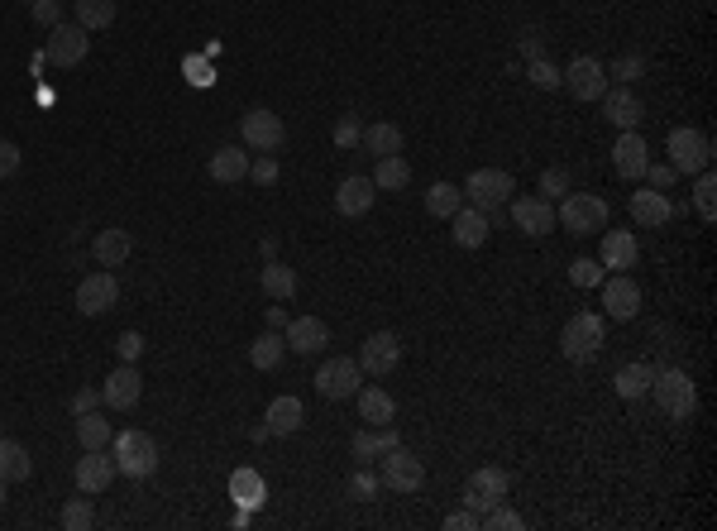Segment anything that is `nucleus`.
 I'll list each match as a JSON object with an SVG mask.
<instances>
[{"label": "nucleus", "mask_w": 717, "mask_h": 531, "mask_svg": "<svg viewBox=\"0 0 717 531\" xmlns=\"http://www.w3.org/2000/svg\"><path fill=\"white\" fill-rule=\"evenodd\" d=\"M91 522H96V512H91V493H87V498H67L63 527H67V531H87Z\"/></svg>", "instance_id": "44"}, {"label": "nucleus", "mask_w": 717, "mask_h": 531, "mask_svg": "<svg viewBox=\"0 0 717 531\" xmlns=\"http://www.w3.org/2000/svg\"><path fill=\"white\" fill-rule=\"evenodd\" d=\"M459 206H464V192H459L455 182H431V192H426V211H431L435 221H450Z\"/></svg>", "instance_id": "39"}, {"label": "nucleus", "mask_w": 717, "mask_h": 531, "mask_svg": "<svg viewBox=\"0 0 717 531\" xmlns=\"http://www.w3.org/2000/svg\"><path fill=\"white\" fill-rule=\"evenodd\" d=\"M603 72H608V82L631 87V82L646 77V58H641V53H622V58H612V67H603Z\"/></svg>", "instance_id": "42"}, {"label": "nucleus", "mask_w": 717, "mask_h": 531, "mask_svg": "<svg viewBox=\"0 0 717 531\" xmlns=\"http://www.w3.org/2000/svg\"><path fill=\"white\" fill-rule=\"evenodd\" d=\"M115 302H120V283H115V273H106V268H96V273H87V278L77 283V311H82V316H106Z\"/></svg>", "instance_id": "13"}, {"label": "nucleus", "mask_w": 717, "mask_h": 531, "mask_svg": "<svg viewBox=\"0 0 717 531\" xmlns=\"http://www.w3.org/2000/svg\"><path fill=\"white\" fill-rule=\"evenodd\" d=\"M560 77H565V87L574 91V101H603V91H608V72H603L598 58H588V53L574 58Z\"/></svg>", "instance_id": "16"}, {"label": "nucleus", "mask_w": 717, "mask_h": 531, "mask_svg": "<svg viewBox=\"0 0 717 531\" xmlns=\"http://www.w3.org/2000/svg\"><path fill=\"white\" fill-rule=\"evenodd\" d=\"M512 192H517V182H512V173H502V168H474L469 182H464V201H474L488 221L498 216V206L512 201Z\"/></svg>", "instance_id": "7"}, {"label": "nucleus", "mask_w": 717, "mask_h": 531, "mask_svg": "<svg viewBox=\"0 0 717 531\" xmlns=\"http://www.w3.org/2000/svg\"><path fill=\"white\" fill-rule=\"evenodd\" d=\"M555 225L569 230L574 240H584V235H603V230H608V201L593 197V192H569V197H560Z\"/></svg>", "instance_id": "2"}, {"label": "nucleus", "mask_w": 717, "mask_h": 531, "mask_svg": "<svg viewBox=\"0 0 717 531\" xmlns=\"http://www.w3.org/2000/svg\"><path fill=\"white\" fill-rule=\"evenodd\" d=\"M651 378H655L651 364H622L617 378H612V388H617V398L636 402V398H646V393H651Z\"/></svg>", "instance_id": "36"}, {"label": "nucleus", "mask_w": 717, "mask_h": 531, "mask_svg": "<svg viewBox=\"0 0 717 531\" xmlns=\"http://www.w3.org/2000/svg\"><path fill=\"white\" fill-rule=\"evenodd\" d=\"M359 134H364L359 115H340L335 130H330V139H335V149H359Z\"/></svg>", "instance_id": "47"}, {"label": "nucleus", "mask_w": 717, "mask_h": 531, "mask_svg": "<svg viewBox=\"0 0 717 531\" xmlns=\"http://www.w3.org/2000/svg\"><path fill=\"white\" fill-rule=\"evenodd\" d=\"M359 149L373 158H392L402 154V130L392 125V120H378V125H364V134H359Z\"/></svg>", "instance_id": "32"}, {"label": "nucleus", "mask_w": 717, "mask_h": 531, "mask_svg": "<svg viewBox=\"0 0 717 531\" xmlns=\"http://www.w3.org/2000/svg\"><path fill=\"white\" fill-rule=\"evenodd\" d=\"M603 115H608V125H617V130H636V125L646 120V101L631 87L603 91Z\"/></svg>", "instance_id": "23"}, {"label": "nucleus", "mask_w": 717, "mask_h": 531, "mask_svg": "<svg viewBox=\"0 0 717 531\" xmlns=\"http://www.w3.org/2000/svg\"><path fill=\"white\" fill-rule=\"evenodd\" d=\"M263 321H268V331H287V321H292V316H287L283 307H263Z\"/></svg>", "instance_id": "58"}, {"label": "nucleus", "mask_w": 717, "mask_h": 531, "mask_svg": "<svg viewBox=\"0 0 717 531\" xmlns=\"http://www.w3.org/2000/svg\"><path fill=\"white\" fill-rule=\"evenodd\" d=\"M373 201H378V187H373V177H345V182L335 187V211H340L345 221H359V216H369Z\"/></svg>", "instance_id": "20"}, {"label": "nucleus", "mask_w": 717, "mask_h": 531, "mask_svg": "<svg viewBox=\"0 0 717 531\" xmlns=\"http://www.w3.org/2000/svg\"><path fill=\"white\" fill-rule=\"evenodd\" d=\"M507 488H512V479H507L498 465L474 469V474H469V484H464V508H474V512L498 508L502 498H507Z\"/></svg>", "instance_id": "11"}, {"label": "nucleus", "mask_w": 717, "mask_h": 531, "mask_svg": "<svg viewBox=\"0 0 717 531\" xmlns=\"http://www.w3.org/2000/svg\"><path fill=\"white\" fill-rule=\"evenodd\" d=\"M283 340H287V350L292 354H306V359H311V354H321L330 345V326L321 321V316H292Z\"/></svg>", "instance_id": "19"}, {"label": "nucleus", "mask_w": 717, "mask_h": 531, "mask_svg": "<svg viewBox=\"0 0 717 531\" xmlns=\"http://www.w3.org/2000/svg\"><path fill=\"white\" fill-rule=\"evenodd\" d=\"M569 192H574V182H569L565 168H545V173H541V197L545 201H560V197H569Z\"/></svg>", "instance_id": "46"}, {"label": "nucleus", "mask_w": 717, "mask_h": 531, "mask_svg": "<svg viewBox=\"0 0 717 531\" xmlns=\"http://www.w3.org/2000/svg\"><path fill=\"white\" fill-rule=\"evenodd\" d=\"M512 225L531 235V240H541L555 230V201L545 197H512Z\"/></svg>", "instance_id": "17"}, {"label": "nucleus", "mask_w": 717, "mask_h": 531, "mask_svg": "<svg viewBox=\"0 0 717 531\" xmlns=\"http://www.w3.org/2000/svg\"><path fill=\"white\" fill-rule=\"evenodd\" d=\"M115 484V455H106V450H82V460H77V488L82 493H106V488Z\"/></svg>", "instance_id": "22"}, {"label": "nucleus", "mask_w": 717, "mask_h": 531, "mask_svg": "<svg viewBox=\"0 0 717 531\" xmlns=\"http://www.w3.org/2000/svg\"><path fill=\"white\" fill-rule=\"evenodd\" d=\"M383 488H392V493H416V488L426 484V465H421V455H412V450H402V445H392L388 455H383Z\"/></svg>", "instance_id": "10"}, {"label": "nucleus", "mask_w": 717, "mask_h": 531, "mask_svg": "<svg viewBox=\"0 0 717 531\" xmlns=\"http://www.w3.org/2000/svg\"><path fill=\"white\" fill-rule=\"evenodd\" d=\"M239 144L249 149V154H278L287 144V125L278 111H268V106H254V111L239 115Z\"/></svg>", "instance_id": "5"}, {"label": "nucleus", "mask_w": 717, "mask_h": 531, "mask_svg": "<svg viewBox=\"0 0 717 531\" xmlns=\"http://www.w3.org/2000/svg\"><path fill=\"white\" fill-rule=\"evenodd\" d=\"M522 53H526V63H531V58H545L541 29H522Z\"/></svg>", "instance_id": "57"}, {"label": "nucleus", "mask_w": 717, "mask_h": 531, "mask_svg": "<svg viewBox=\"0 0 717 531\" xmlns=\"http://www.w3.org/2000/svg\"><path fill=\"white\" fill-rule=\"evenodd\" d=\"M211 182H220V187H235V182H244L249 177V149L244 144H220L216 154H211Z\"/></svg>", "instance_id": "24"}, {"label": "nucleus", "mask_w": 717, "mask_h": 531, "mask_svg": "<svg viewBox=\"0 0 717 531\" xmlns=\"http://www.w3.org/2000/svg\"><path fill=\"white\" fill-rule=\"evenodd\" d=\"M646 163H651V144L636 130H622V139L612 144V168H617V177L641 182V177H646Z\"/></svg>", "instance_id": "18"}, {"label": "nucleus", "mask_w": 717, "mask_h": 531, "mask_svg": "<svg viewBox=\"0 0 717 531\" xmlns=\"http://www.w3.org/2000/svg\"><path fill=\"white\" fill-rule=\"evenodd\" d=\"M302 421H306L302 402L292 398V393H283V398L268 402V417H263V426H268V436H297V431H302Z\"/></svg>", "instance_id": "27"}, {"label": "nucleus", "mask_w": 717, "mask_h": 531, "mask_svg": "<svg viewBox=\"0 0 717 531\" xmlns=\"http://www.w3.org/2000/svg\"><path fill=\"white\" fill-rule=\"evenodd\" d=\"M646 177H651V187H655V192H670V187H674V177H679V173H674L670 163H646Z\"/></svg>", "instance_id": "54"}, {"label": "nucleus", "mask_w": 717, "mask_h": 531, "mask_svg": "<svg viewBox=\"0 0 717 531\" xmlns=\"http://www.w3.org/2000/svg\"><path fill=\"white\" fill-rule=\"evenodd\" d=\"M373 187H378V192H407V187H412V163H407L402 154L378 158V168H373Z\"/></svg>", "instance_id": "34"}, {"label": "nucleus", "mask_w": 717, "mask_h": 531, "mask_svg": "<svg viewBox=\"0 0 717 531\" xmlns=\"http://www.w3.org/2000/svg\"><path fill=\"white\" fill-rule=\"evenodd\" d=\"M598 288H603V316H608V321H636V316H641V288H636V278L612 273Z\"/></svg>", "instance_id": "12"}, {"label": "nucleus", "mask_w": 717, "mask_h": 531, "mask_svg": "<svg viewBox=\"0 0 717 531\" xmlns=\"http://www.w3.org/2000/svg\"><path fill=\"white\" fill-rule=\"evenodd\" d=\"M0 503H5V479H0Z\"/></svg>", "instance_id": "60"}, {"label": "nucleus", "mask_w": 717, "mask_h": 531, "mask_svg": "<svg viewBox=\"0 0 717 531\" xmlns=\"http://www.w3.org/2000/svg\"><path fill=\"white\" fill-rule=\"evenodd\" d=\"M34 474V460H29V450L20 441H10V436H0V479L5 484H20Z\"/></svg>", "instance_id": "35"}, {"label": "nucleus", "mask_w": 717, "mask_h": 531, "mask_svg": "<svg viewBox=\"0 0 717 531\" xmlns=\"http://www.w3.org/2000/svg\"><path fill=\"white\" fill-rule=\"evenodd\" d=\"M187 77H192V82H201V87L211 82V72H206V63H201V58H187Z\"/></svg>", "instance_id": "59"}, {"label": "nucleus", "mask_w": 717, "mask_h": 531, "mask_svg": "<svg viewBox=\"0 0 717 531\" xmlns=\"http://www.w3.org/2000/svg\"><path fill=\"white\" fill-rule=\"evenodd\" d=\"M478 527H488V531H522V517L507 508V503H498V508H488L483 517H478Z\"/></svg>", "instance_id": "45"}, {"label": "nucleus", "mask_w": 717, "mask_h": 531, "mask_svg": "<svg viewBox=\"0 0 717 531\" xmlns=\"http://www.w3.org/2000/svg\"><path fill=\"white\" fill-rule=\"evenodd\" d=\"M651 393H655L660 412H665L670 421H694V412H698V393H694V378L684 374V369H655Z\"/></svg>", "instance_id": "3"}, {"label": "nucleus", "mask_w": 717, "mask_h": 531, "mask_svg": "<svg viewBox=\"0 0 717 531\" xmlns=\"http://www.w3.org/2000/svg\"><path fill=\"white\" fill-rule=\"evenodd\" d=\"M230 503H235V508H263V503H268V484H263V474L259 469H235V474H230Z\"/></svg>", "instance_id": "28"}, {"label": "nucleus", "mask_w": 717, "mask_h": 531, "mask_svg": "<svg viewBox=\"0 0 717 531\" xmlns=\"http://www.w3.org/2000/svg\"><path fill=\"white\" fill-rule=\"evenodd\" d=\"M608 345V316H598V311H579V316H569L565 331H560V354H565L569 364H588V359H598Z\"/></svg>", "instance_id": "1"}, {"label": "nucleus", "mask_w": 717, "mask_h": 531, "mask_svg": "<svg viewBox=\"0 0 717 531\" xmlns=\"http://www.w3.org/2000/svg\"><path fill=\"white\" fill-rule=\"evenodd\" d=\"M364 388V369H359V359H326L321 369H316V393L326 402H345V398H354Z\"/></svg>", "instance_id": "8"}, {"label": "nucleus", "mask_w": 717, "mask_h": 531, "mask_svg": "<svg viewBox=\"0 0 717 531\" xmlns=\"http://www.w3.org/2000/svg\"><path fill=\"white\" fill-rule=\"evenodd\" d=\"M665 154H670V168L679 177H694L703 168H713V139L703 130H694V125H679L665 139Z\"/></svg>", "instance_id": "4"}, {"label": "nucleus", "mask_w": 717, "mask_h": 531, "mask_svg": "<svg viewBox=\"0 0 717 531\" xmlns=\"http://www.w3.org/2000/svg\"><path fill=\"white\" fill-rule=\"evenodd\" d=\"M402 364V340L392 331H373L364 345H359V369L369 378H383V374H392Z\"/></svg>", "instance_id": "14"}, {"label": "nucleus", "mask_w": 717, "mask_h": 531, "mask_svg": "<svg viewBox=\"0 0 717 531\" xmlns=\"http://www.w3.org/2000/svg\"><path fill=\"white\" fill-rule=\"evenodd\" d=\"M249 177H254L259 187H273V182L283 177V168H278V158L273 154H259V158H249Z\"/></svg>", "instance_id": "50"}, {"label": "nucleus", "mask_w": 717, "mask_h": 531, "mask_svg": "<svg viewBox=\"0 0 717 531\" xmlns=\"http://www.w3.org/2000/svg\"><path fill=\"white\" fill-rule=\"evenodd\" d=\"M0 436H5V421H0Z\"/></svg>", "instance_id": "61"}, {"label": "nucleus", "mask_w": 717, "mask_h": 531, "mask_svg": "<svg viewBox=\"0 0 717 531\" xmlns=\"http://www.w3.org/2000/svg\"><path fill=\"white\" fill-rule=\"evenodd\" d=\"M110 441H115V426H110L101 412H82V417H77V445H82V450H106Z\"/></svg>", "instance_id": "38"}, {"label": "nucleus", "mask_w": 717, "mask_h": 531, "mask_svg": "<svg viewBox=\"0 0 717 531\" xmlns=\"http://www.w3.org/2000/svg\"><path fill=\"white\" fill-rule=\"evenodd\" d=\"M392 445H402V436H397V426H364L354 441H349V455L359 460V465H369V460H383Z\"/></svg>", "instance_id": "25"}, {"label": "nucleus", "mask_w": 717, "mask_h": 531, "mask_svg": "<svg viewBox=\"0 0 717 531\" xmlns=\"http://www.w3.org/2000/svg\"><path fill=\"white\" fill-rule=\"evenodd\" d=\"M636 259H641V244H636V235L631 230H608L603 235V249H598V264L603 268H636Z\"/></svg>", "instance_id": "26"}, {"label": "nucleus", "mask_w": 717, "mask_h": 531, "mask_svg": "<svg viewBox=\"0 0 717 531\" xmlns=\"http://www.w3.org/2000/svg\"><path fill=\"white\" fill-rule=\"evenodd\" d=\"M20 173V144L0 139V177H15Z\"/></svg>", "instance_id": "55"}, {"label": "nucleus", "mask_w": 717, "mask_h": 531, "mask_svg": "<svg viewBox=\"0 0 717 531\" xmlns=\"http://www.w3.org/2000/svg\"><path fill=\"white\" fill-rule=\"evenodd\" d=\"M91 254H96V264L101 268H120L134 254V235L130 230H120V225H115V230H101L96 244H91Z\"/></svg>", "instance_id": "30"}, {"label": "nucleus", "mask_w": 717, "mask_h": 531, "mask_svg": "<svg viewBox=\"0 0 717 531\" xmlns=\"http://www.w3.org/2000/svg\"><path fill=\"white\" fill-rule=\"evenodd\" d=\"M96 407H101V388H77V393H72V402H67V412H72V417L96 412Z\"/></svg>", "instance_id": "53"}, {"label": "nucleus", "mask_w": 717, "mask_h": 531, "mask_svg": "<svg viewBox=\"0 0 717 531\" xmlns=\"http://www.w3.org/2000/svg\"><path fill=\"white\" fill-rule=\"evenodd\" d=\"M569 278H574V288H598L603 283V264L598 259H574Z\"/></svg>", "instance_id": "51"}, {"label": "nucleus", "mask_w": 717, "mask_h": 531, "mask_svg": "<svg viewBox=\"0 0 717 531\" xmlns=\"http://www.w3.org/2000/svg\"><path fill=\"white\" fill-rule=\"evenodd\" d=\"M115 354H120L125 364H139V359H144V335H139V331H125L120 340H115Z\"/></svg>", "instance_id": "52"}, {"label": "nucleus", "mask_w": 717, "mask_h": 531, "mask_svg": "<svg viewBox=\"0 0 717 531\" xmlns=\"http://www.w3.org/2000/svg\"><path fill=\"white\" fill-rule=\"evenodd\" d=\"M378 488H383V479H378V474L364 465V469H354V479H349V498L369 503V498H378Z\"/></svg>", "instance_id": "48"}, {"label": "nucleus", "mask_w": 717, "mask_h": 531, "mask_svg": "<svg viewBox=\"0 0 717 531\" xmlns=\"http://www.w3.org/2000/svg\"><path fill=\"white\" fill-rule=\"evenodd\" d=\"M526 77H531V87H541V91H555V87H565V77H560V67L550 63V58H531V63H526Z\"/></svg>", "instance_id": "43"}, {"label": "nucleus", "mask_w": 717, "mask_h": 531, "mask_svg": "<svg viewBox=\"0 0 717 531\" xmlns=\"http://www.w3.org/2000/svg\"><path fill=\"white\" fill-rule=\"evenodd\" d=\"M450 221H455V244H459V249H483V244H488V230H493V221H488L478 206H459Z\"/></svg>", "instance_id": "29"}, {"label": "nucleus", "mask_w": 717, "mask_h": 531, "mask_svg": "<svg viewBox=\"0 0 717 531\" xmlns=\"http://www.w3.org/2000/svg\"><path fill=\"white\" fill-rule=\"evenodd\" d=\"M478 527V512L474 508H459V512H450L445 517V531H474Z\"/></svg>", "instance_id": "56"}, {"label": "nucleus", "mask_w": 717, "mask_h": 531, "mask_svg": "<svg viewBox=\"0 0 717 531\" xmlns=\"http://www.w3.org/2000/svg\"><path fill=\"white\" fill-rule=\"evenodd\" d=\"M29 15H34V24H44V29H58V24L67 20L63 0H29Z\"/></svg>", "instance_id": "49"}, {"label": "nucleus", "mask_w": 717, "mask_h": 531, "mask_svg": "<svg viewBox=\"0 0 717 531\" xmlns=\"http://www.w3.org/2000/svg\"><path fill=\"white\" fill-rule=\"evenodd\" d=\"M91 53V39L82 24H58V29H48V44H44V63L53 67H77L82 58Z\"/></svg>", "instance_id": "9"}, {"label": "nucleus", "mask_w": 717, "mask_h": 531, "mask_svg": "<svg viewBox=\"0 0 717 531\" xmlns=\"http://www.w3.org/2000/svg\"><path fill=\"white\" fill-rule=\"evenodd\" d=\"M354 402H359V421L364 426H392V417H397V402L383 388H359Z\"/></svg>", "instance_id": "31"}, {"label": "nucleus", "mask_w": 717, "mask_h": 531, "mask_svg": "<svg viewBox=\"0 0 717 531\" xmlns=\"http://www.w3.org/2000/svg\"><path fill=\"white\" fill-rule=\"evenodd\" d=\"M153 469H158V441H153L149 431H120L115 436V474H125V479H149Z\"/></svg>", "instance_id": "6"}, {"label": "nucleus", "mask_w": 717, "mask_h": 531, "mask_svg": "<svg viewBox=\"0 0 717 531\" xmlns=\"http://www.w3.org/2000/svg\"><path fill=\"white\" fill-rule=\"evenodd\" d=\"M631 221L641 230H660V225L674 221V201L655 187H641V192H631Z\"/></svg>", "instance_id": "21"}, {"label": "nucleus", "mask_w": 717, "mask_h": 531, "mask_svg": "<svg viewBox=\"0 0 717 531\" xmlns=\"http://www.w3.org/2000/svg\"><path fill=\"white\" fill-rule=\"evenodd\" d=\"M144 398V374L134 369V364H120V369H110V378L101 383V402L115 407V412H134Z\"/></svg>", "instance_id": "15"}, {"label": "nucleus", "mask_w": 717, "mask_h": 531, "mask_svg": "<svg viewBox=\"0 0 717 531\" xmlns=\"http://www.w3.org/2000/svg\"><path fill=\"white\" fill-rule=\"evenodd\" d=\"M283 354H287L283 331H263L259 340L249 345V364H254V369H263V374H273V369L283 364Z\"/></svg>", "instance_id": "37"}, {"label": "nucleus", "mask_w": 717, "mask_h": 531, "mask_svg": "<svg viewBox=\"0 0 717 531\" xmlns=\"http://www.w3.org/2000/svg\"><path fill=\"white\" fill-rule=\"evenodd\" d=\"M263 292L273 297V302H292L297 297V273L287 264H278V259H263V273H259Z\"/></svg>", "instance_id": "33"}, {"label": "nucleus", "mask_w": 717, "mask_h": 531, "mask_svg": "<svg viewBox=\"0 0 717 531\" xmlns=\"http://www.w3.org/2000/svg\"><path fill=\"white\" fill-rule=\"evenodd\" d=\"M698 182H694V206H698V221L703 225H713L717 221V177L703 168V173H694Z\"/></svg>", "instance_id": "40"}, {"label": "nucleus", "mask_w": 717, "mask_h": 531, "mask_svg": "<svg viewBox=\"0 0 717 531\" xmlns=\"http://www.w3.org/2000/svg\"><path fill=\"white\" fill-rule=\"evenodd\" d=\"M77 24L82 29H110L115 24V0H77Z\"/></svg>", "instance_id": "41"}]
</instances>
